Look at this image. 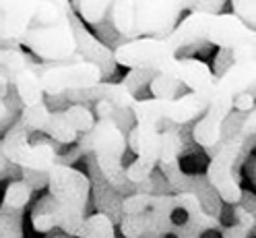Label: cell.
<instances>
[{
    "mask_svg": "<svg viewBox=\"0 0 256 238\" xmlns=\"http://www.w3.org/2000/svg\"><path fill=\"white\" fill-rule=\"evenodd\" d=\"M159 131L157 124H134L128 133L126 147L136 153V160L124 170V178L130 182H145L151 178V172L159 160Z\"/></svg>",
    "mask_w": 256,
    "mask_h": 238,
    "instance_id": "obj_7",
    "label": "cell"
},
{
    "mask_svg": "<svg viewBox=\"0 0 256 238\" xmlns=\"http://www.w3.org/2000/svg\"><path fill=\"white\" fill-rule=\"evenodd\" d=\"M232 9L236 17L242 21L244 25H248L250 29H254V21H256V0H230Z\"/></svg>",
    "mask_w": 256,
    "mask_h": 238,
    "instance_id": "obj_29",
    "label": "cell"
},
{
    "mask_svg": "<svg viewBox=\"0 0 256 238\" xmlns=\"http://www.w3.org/2000/svg\"><path fill=\"white\" fill-rule=\"evenodd\" d=\"M87 100H95V102H108L116 110H124V108H132V104L136 102L134 93L128 89L124 83H98L89 89H83Z\"/></svg>",
    "mask_w": 256,
    "mask_h": 238,
    "instance_id": "obj_16",
    "label": "cell"
},
{
    "mask_svg": "<svg viewBox=\"0 0 256 238\" xmlns=\"http://www.w3.org/2000/svg\"><path fill=\"white\" fill-rule=\"evenodd\" d=\"M234 108L242 110V112H248V110H254V93L252 91H242L234 98Z\"/></svg>",
    "mask_w": 256,
    "mask_h": 238,
    "instance_id": "obj_33",
    "label": "cell"
},
{
    "mask_svg": "<svg viewBox=\"0 0 256 238\" xmlns=\"http://www.w3.org/2000/svg\"><path fill=\"white\" fill-rule=\"evenodd\" d=\"M151 193H134L130 197H126L122 203V209L126 215H140L149 209L151 205Z\"/></svg>",
    "mask_w": 256,
    "mask_h": 238,
    "instance_id": "obj_30",
    "label": "cell"
},
{
    "mask_svg": "<svg viewBox=\"0 0 256 238\" xmlns=\"http://www.w3.org/2000/svg\"><path fill=\"white\" fill-rule=\"evenodd\" d=\"M118 112V110L112 106V104H108V102H95V114L100 116V120L102 118H114V114Z\"/></svg>",
    "mask_w": 256,
    "mask_h": 238,
    "instance_id": "obj_35",
    "label": "cell"
},
{
    "mask_svg": "<svg viewBox=\"0 0 256 238\" xmlns=\"http://www.w3.org/2000/svg\"><path fill=\"white\" fill-rule=\"evenodd\" d=\"M31 131L19 120L12 129L4 135L2 143V153L4 160L12 162L17 166H23L27 170H36V172H48L56 164V149L50 143H29Z\"/></svg>",
    "mask_w": 256,
    "mask_h": 238,
    "instance_id": "obj_6",
    "label": "cell"
},
{
    "mask_svg": "<svg viewBox=\"0 0 256 238\" xmlns=\"http://www.w3.org/2000/svg\"><path fill=\"white\" fill-rule=\"evenodd\" d=\"M114 0H74V5L70 9H74V13L78 15V19L89 25H100L112 9Z\"/></svg>",
    "mask_w": 256,
    "mask_h": 238,
    "instance_id": "obj_19",
    "label": "cell"
},
{
    "mask_svg": "<svg viewBox=\"0 0 256 238\" xmlns=\"http://www.w3.org/2000/svg\"><path fill=\"white\" fill-rule=\"evenodd\" d=\"M194 0H145L140 9V38H166L178 25L180 15L192 11Z\"/></svg>",
    "mask_w": 256,
    "mask_h": 238,
    "instance_id": "obj_10",
    "label": "cell"
},
{
    "mask_svg": "<svg viewBox=\"0 0 256 238\" xmlns=\"http://www.w3.org/2000/svg\"><path fill=\"white\" fill-rule=\"evenodd\" d=\"M14 89H17V95L19 100L25 104V106H36V104H42L44 102V87H42V79H40V73L29 67L21 73H17L12 77Z\"/></svg>",
    "mask_w": 256,
    "mask_h": 238,
    "instance_id": "obj_17",
    "label": "cell"
},
{
    "mask_svg": "<svg viewBox=\"0 0 256 238\" xmlns=\"http://www.w3.org/2000/svg\"><path fill=\"white\" fill-rule=\"evenodd\" d=\"M4 9H6V0H0V19H2V15H4Z\"/></svg>",
    "mask_w": 256,
    "mask_h": 238,
    "instance_id": "obj_41",
    "label": "cell"
},
{
    "mask_svg": "<svg viewBox=\"0 0 256 238\" xmlns=\"http://www.w3.org/2000/svg\"><path fill=\"white\" fill-rule=\"evenodd\" d=\"M6 114H8V108H6L4 100H0V122H2V120L6 118Z\"/></svg>",
    "mask_w": 256,
    "mask_h": 238,
    "instance_id": "obj_39",
    "label": "cell"
},
{
    "mask_svg": "<svg viewBox=\"0 0 256 238\" xmlns=\"http://www.w3.org/2000/svg\"><path fill=\"white\" fill-rule=\"evenodd\" d=\"M50 3H70V0H50Z\"/></svg>",
    "mask_w": 256,
    "mask_h": 238,
    "instance_id": "obj_42",
    "label": "cell"
},
{
    "mask_svg": "<svg viewBox=\"0 0 256 238\" xmlns=\"http://www.w3.org/2000/svg\"><path fill=\"white\" fill-rule=\"evenodd\" d=\"M145 0H114L110 9L112 15V25L120 36L128 40L140 38L138 31V19H140V9Z\"/></svg>",
    "mask_w": 256,
    "mask_h": 238,
    "instance_id": "obj_15",
    "label": "cell"
},
{
    "mask_svg": "<svg viewBox=\"0 0 256 238\" xmlns=\"http://www.w3.org/2000/svg\"><path fill=\"white\" fill-rule=\"evenodd\" d=\"M48 184L56 205L85 211L91 190V180L87 178V174L64 164H54L48 170Z\"/></svg>",
    "mask_w": 256,
    "mask_h": 238,
    "instance_id": "obj_9",
    "label": "cell"
},
{
    "mask_svg": "<svg viewBox=\"0 0 256 238\" xmlns=\"http://www.w3.org/2000/svg\"><path fill=\"white\" fill-rule=\"evenodd\" d=\"M226 0H194V7L192 11H202V13H213V15H219Z\"/></svg>",
    "mask_w": 256,
    "mask_h": 238,
    "instance_id": "obj_32",
    "label": "cell"
},
{
    "mask_svg": "<svg viewBox=\"0 0 256 238\" xmlns=\"http://www.w3.org/2000/svg\"><path fill=\"white\" fill-rule=\"evenodd\" d=\"M176 79L180 85H186L190 91H206L213 89L217 75L206 62L198 58H178L176 62Z\"/></svg>",
    "mask_w": 256,
    "mask_h": 238,
    "instance_id": "obj_14",
    "label": "cell"
},
{
    "mask_svg": "<svg viewBox=\"0 0 256 238\" xmlns=\"http://www.w3.org/2000/svg\"><path fill=\"white\" fill-rule=\"evenodd\" d=\"M78 238H116V230L106 213H93L85 219Z\"/></svg>",
    "mask_w": 256,
    "mask_h": 238,
    "instance_id": "obj_22",
    "label": "cell"
},
{
    "mask_svg": "<svg viewBox=\"0 0 256 238\" xmlns=\"http://www.w3.org/2000/svg\"><path fill=\"white\" fill-rule=\"evenodd\" d=\"M44 133L58 143H74L78 137V133L66 122V118H64L62 110L60 112H50V118H48V122L44 126Z\"/></svg>",
    "mask_w": 256,
    "mask_h": 238,
    "instance_id": "obj_20",
    "label": "cell"
},
{
    "mask_svg": "<svg viewBox=\"0 0 256 238\" xmlns=\"http://www.w3.org/2000/svg\"><path fill=\"white\" fill-rule=\"evenodd\" d=\"M4 166H6V160H4V153H2V143H0V172L4 170Z\"/></svg>",
    "mask_w": 256,
    "mask_h": 238,
    "instance_id": "obj_40",
    "label": "cell"
},
{
    "mask_svg": "<svg viewBox=\"0 0 256 238\" xmlns=\"http://www.w3.org/2000/svg\"><path fill=\"white\" fill-rule=\"evenodd\" d=\"M116 65L132 69V71H147L153 75H170L176 77V54L168 48L162 38H136L128 40L112 52Z\"/></svg>",
    "mask_w": 256,
    "mask_h": 238,
    "instance_id": "obj_3",
    "label": "cell"
},
{
    "mask_svg": "<svg viewBox=\"0 0 256 238\" xmlns=\"http://www.w3.org/2000/svg\"><path fill=\"white\" fill-rule=\"evenodd\" d=\"M248 234H250V230H246L244 226H240V224L223 228V238H248Z\"/></svg>",
    "mask_w": 256,
    "mask_h": 238,
    "instance_id": "obj_36",
    "label": "cell"
},
{
    "mask_svg": "<svg viewBox=\"0 0 256 238\" xmlns=\"http://www.w3.org/2000/svg\"><path fill=\"white\" fill-rule=\"evenodd\" d=\"M40 0H6L4 15L0 19V42H19L34 25Z\"/></svg>",
    "mask_w": 256,
    "mask_h": 238,
    "instance_id": "obj_12",
    "label": "cell"
},
{
    "mask_svg": "<svg viewBox=\"0 0 256 238\" xmlns=\"http://www.w3.org/2000/svg\"><path fill=\"white\" fill-rule=\"evenodd\" d=\"M176 234H178V238H198V232H194L188 224L176 228Z\"/></svg>",
    "mask_w": 256,
    "mask_h": 238,
    "instance_id": "obj_37",
    "label": "cell"
},
{
    "mask_svg": "<svg viewBox=\"0 0 256 238\" xmlns=\"http://www.w3.org/2000/svg\"><path fill=\"white\" fill-rule=\"evenodd\" d=\"M62 114L76 133H91L95 122H98L95 120V114L83 104H72L66 110H62Z\"/></svg>",
    "mask_w": 256,
    "mask_h": 238,
    "instance_id": "obj_21",
    "label": "cell"
},
{
    "mask_svg": "<svg viewBox=\"0 0 256 238\" xmlns=\"http://www.w3.org/2000/svg\"><path fill=\"white\" fill-rule=\"evenodd\" d=\"M0 48H2V42H0Z\"/></svg>",
    "mask_w": 256,
    "mask_h": 238,
    "instance_id": "obj_43",
    "label": "cell"
},
{
    "mask_svg": "<svg viewBox=\"0 0 256 238\" xmlns=\"http://www.w3.org/2000/svg\"><path fill=\"white\" fill-rule=\"evenodd\" d=\"M87 135H89V147L95 151L102 174L112 184H122L126 180L122 168L126 137L122 135L118 122L114 118H102L95 122L93 131Z\"/></svg>",
    "mask_w": 256,
    "mask_h": 238,
    "instance_id": "obj_5",
    "label": "cell"
},
{
    "mask_svg": "<svg viewBox=\"0 0 256 238\" xmlns=\"http://www.w3.org/2000/svg\"><path fill=\"white\" fill-rule=\"evenodd\" d=\"M168 48L178 54L180 48L190 46L194 42H209L223 50H234L240 44L254 40V29L244 25L232 13H202L190 11V15L176 25L166 38Z\"/></svg>",
    "mask_w": 256,
    "mask_h": 238,
    "instance_id": "obj_1",
    "label": "cell"
},
{
    "mask_svg": "<svg viewBox=\"0 0 256 238\" xmlns=\"http://www.w3.org/2000/svg\"><path fill=\"white\" fill-rule=\"evenodd\" d=\"M232 110H234V95L215 85L209 108L204 110V116L194 124V131H192L198 145L202 147L217 145L223 135V124H226L228 116L232 114Z\"/></svg>",
    "mask_w": 256,
    "mask_h": 238,
    "instance_id": "obj_11",
    "label": "cell"
},
{
    "mask_svg": "<svg viewBox=\"0 0 256 238\" xmlns=\"http://www.w3.org/2000/svg\"><path fill=\"white\" fill-rule=\"evenodd\" d=\"M182 151V139L176 131H166L159 137V160L157 164H170L176 162Z\"/></svg>",
    "mask_w": 256,
    "mask_h": 238,
    "instance_id": "obj_24",
    "label": "cell"
},
{
    "mask_svg": "<svg viewBox=\"0 0 256 238\" xmlns=\"http://www.w3.org/2000/svg\"><path fill=\"white\" fill-rule=\"evenodd\" d=\"M19 46H25L29 52H34L38 58L50 65L68 60H83L76 54V38L72 27V15L56 25H31L23 38L19 40Z\"/></svg>",
    "mask_w": 256,
    "mask_h": 238,
    "instance_id": "obj_2",
    "label": "cell"
},
{
    "mask_svg": "<svg viewBox=\"0 0 256 238\" xmlns=\"http://www.w3.org/2000/svg\"><path fill=\"white\" fill-rule=\"evenodd\" d=\"M8 87H10V81L8 79L0 73V100H4L6 95H8Z\"/></svg>",
    "mask_w": 256,
    "mask_h": 238,
    "instance_id": "obj_38",
    "label": "cell"
},
{
    "mask_svg": "<svg viewBox=\"0 0 256 238\" xmlns=\"http://www.w3.org/2000/svg\"><path fill=\"white\" fill-rule=\"evenodd\" d=\"M0 238H23L21 209H12L8 205H0Z\"/></svg>",
    "mask_w": 256,
    "mask_h": 238,
    "instance_id": "obj_23",
    "label": "cell"
},
{
    "mask_svg": "<svg viewBox=\"0 0 256 238\" xmlns=\"http://www.w3.org/2000/svg\"><path fill=\"white\" fill-rule=\"evenodd\" d=\"M211 98H213V89L176 95V98L170 102V110H168L166 118L176 122V124H186L190 120L198 118L200 114H204V110L211 104Z\"/></svg>",
    "mask_w": 256,
    "mask_h": 238,
    "instance_id": "obj_13",
    "label": "cell"
},
{
    "mask_svg": "<svg viewBox=\"0 0 256 238\" xmlns=\"http://www.w3.org/2000/svg\"><path fill=\"white\" fill-rule=\"evenodd\" d=\"M36 71L40 73V79H42L44 95L83 91L102 83V77H104V71L91 60H68V62H58V65H50Z\"/></svg>",
    "mask_w": 256,
    "mask_h": 238,
    "instance_id": "obj_4",
    "label": "cell"
},
{
    "mask_svg": "<svg viewBox=\"0 0 256 238\" xmlns=\"http://www.w3.org/2000/svg\"><path fill=\"white\" fill-rule=\"evenodd\" d=\"M172 100H136L132 104V112L136 118V124H157L166 120L168 110H170Z\"/></svg>",
    "mask_w": 256,
    "mask_h": 238,
    "instance_id": "obj_18",
    "label": "cell"
},
{
    "mask_svg": "<svg viewBox=\"0 0 256 238\" xmlns=\"http://www.w3.org/2000/svg\"><path fill=\"white\" fill-rule=\"evenodd\" d=\"M149 89L151 95L157 100H174L176 91L180 89V81L170 75H153L149 81Z\"/></svg>",
    "mask_w": 256,
    "mask_h": 238,
    "instance_id": "obj_26",
    "label": "cell"
},
{
    "mask_svg": "<svg viewBox=\"0 0 256 238\" xmlns=\"http://www.w3.org/2000/svg\"><path fill=\"white\" fill-rule=\"evenodd\" d=\"M174 203H176V207L184 209V213L188 217L196 215V213H200L204 209L202 203H200V197L196 193H192V190H180L178 195H174Z\"/></svg>",
    "mask_w": 256,
    "mask_h": 238,
    "instance_id": "obj_28",
    "label": "cell"
},
{
    "mask_svg": "<svg viewBox=\"0 0 256 238\" xmlns=\"http://www.w3.org/2000/svg\"><path fill=\"white\" fill-rule=\"evenodd\" d=\"M50 112H52V110L48 108L44 102L42 104H36V106H25L19 120L27 126L31 133H34V131H44L48 118H50Z\"/></svg>",
    "mask_w": 256,
    "mask_h": 238,
    "instance_id": "obj_25",
    "label": "cell"
},
{
    "mask_svg": "<svg viewBox=\"0 0 256 238\" xmlns=\"http://www.w3.org/2000/svg\"><path fill=\"white\" fill-rule=\"evenodd\" d=\"M31 226H34V230H36V232H42V234L52 232V228H56L54 217H52V213L48 211V209L34 213V217H31Z\"/></svg>",
    "mask_w": 256,
    "mask_h": 238,
    "instance_id": "obj_31",
    "label": "cell"
},
{
    "mask_svg": "<svg viewBox=\"0 0 256 238\" xmlns=\"http://www.w3.org/2000/svg\"><path fill=\"white\" fill-rule=\"evenodd\" d=\"M236 217L240 226H244L246 230H254V213H250V209L236 207Z\"/></svg>",
    "mask_w": 256,
    "mask_h": 238,
    "instance_id": "obj_34",
    "label": "cell"
},
{
    "mask_svg": "<svg viewBox=\"0 0 256 238\" xmlns=\"http://www.w3.org/2000/svg\"><path fill=\"white\" fill-rule=\"evenodd\" d=\"M242 139L244 137H236L221 143V147L217 149L209 168H206V178H209L211 186L230 205H238L242 201V188H240L238 180L234 178V164L240 155V149H242V143H244Z\"/></svg>",
    "mask_w": 256,
    "mask_h": 238,
    "instance_id": "obj_8",
    "label": "cell"
},
{
    "mask_svg": "<svg viewBox=\"0 0 256 238\" xmlns=\"http://www.w3.org/2000/svg\"><path fill=\"white\" fill-rule=\"evenodd\" d=\"M29 199H31V186L25 180H14L6 186L2 203L8 205V207H12V209L23 211V207L29 203Z\"/></svg>",
    "mask_w": 256,
    "mask_h": 238,
    "instance_id": "obj_27",
    "label": "cell"
}]
</instances>
